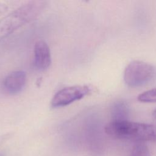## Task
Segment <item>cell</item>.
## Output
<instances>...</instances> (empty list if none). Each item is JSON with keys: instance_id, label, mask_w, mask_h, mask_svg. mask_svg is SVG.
Masks as SVG:
<instances>
[{"instance_id": "obj_1", "label": "cell", "mask_w": 156, "mask_h": 156, "mask_svg": "<svg viewBox=\"0 0 156 156\" xmlns=\"http://www.w3.org/2000/svg\"><path fill=\"white\" fill-rule=\"evenodd\" d=\"M105 132L110 136L135 141H156V124L113 119L105 126Z\"/></svg>"}, {"instance_id": "obj_2", "label": "cell", "mask_w": 156, "mask_h": 156, "mask_svg": "<svg viewBox=\"0 0 156 156\" xmlns=\"http://www.w3.org/2000/svg\"><path fill=\"white\" fill-rule=\"evenodd\" d=\"M46 1H30L0 20V41L36 18L44 10Z\"/></svg>"}, {"instance_id": "obj_3", "label": "cell", "mask_w": 156, "mask_h": 156, "mask_svg": "<svg viewBox=\"0 0 156 156\" xmlns=\"http://www.w3.org/2000/svg\"><path fill=\"white\" fill-rule=\"evenodd\" d=\"M155 74L152 65L141 60H133L125 68L123 78L126 84L132 88L139 87L149 82Z\"/></svg>"}, {"instance_id": "obj_4", "label": "cell", "mask_w": 156, "mask_h": 156, "mask_svg": "<svg viewBox=\"0 0 156 156\" xmlns=\"http://www.w3.org/2000/svg\"><path fill=\"white\" fill-rule=\"evenodd\" d=\"M90 92V89L87 85H75L63 88L53 96L51 102V107L57 108L68 105L81 99Z\"/></svg>"}, {"instance_id": "obj_5", "label": "cell", "mask_w": 156, "mask_h": 156, "mask_svg": "<svg viewBox=\"0 0 156 156\" xmlns=\"http://www.w3.org/2000/svg\"><path fill=\"white\" fill-rule=\"evenodd\" d=\"M51 63L49 47L44 41H37L34 46V65L39 71L48 69Z\"/></svg>"}, {"instance_id": "obj_6", "label": "cell", "mask_w": 156, "mask_h": 156, "mask_svg": "<svg viewBox=\"0 0 156 156\" xmlns=\"http://www.w3.org/2000/svg\"><path fill=\"white\" fill-rule=\"evenodd\" d=\"M26 82V73L23 71H15L6 76L3 85L4 89L9 93L16 94L23 90Z\"/></svg>"}, {"instance_id": "obj_7", "label": "cell", "mask_w": 156, "mask_h": 156, "mask_svg": "<svg viewBox=\"0 0 156 156\" xmlns=\"http://www.w3.org/2000/svg\"><path fill=\"white\" fill-rule=\"evenodd\" d=\"M112 113L114 116L113 119H126L127 108L124 103L119 102L115 104L113 107Z\"/></svg>"}, {"instance_id": "obj_8", "label": "cell", "mask_w": 156, "mask_h": 156, "mask_svg": "<svg viewBox=\"0 0 156 156\" xmlns=\"http://www.w3.org/2000/svg\"><path fill=\"white\" fill-rule=\"evenodd\" d=\"M137 99L141 102H156V88L146 90L140 93Z\"/></svg>"}, {"instance_id": "obj_9", "label": "cell", "mask_w": 156, "mask_h": 156, "mask_svg": "<svg viewBox=\"0 0 156 156\" xmlns=\"http://www.w3.org/2000/svg\"><path fill=\"white\" fill-rule=\"evenodd\" d=\"M129 156H151L147 146L138 143L134 146Z\"/></svg>"}, {"instance_id": "obj_10", "label": "cell", "mask_w": 156, "mask_h": 156, "mask_svg": "<svg viewBox=\"0 0 156 156\" xmlns=\"http://www.w3.org/2000/svg\"><path fill=\"white\" fill-rule=\"evenodd\" d=\"M152 116H153L154 118L155 119V120L156 121V108L154 110V112L152 113Z\"/></svg>"}]
</instances>
